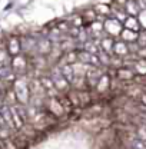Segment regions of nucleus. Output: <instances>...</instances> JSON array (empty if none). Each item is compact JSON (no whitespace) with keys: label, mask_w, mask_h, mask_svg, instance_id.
Returning a JSON list of instances; mask_svg holds the SVG:
<instances>
[{"label":"nucleus","mask_w":146,"mask_h":149,"mask_svg":"<svg viewBox=\"0 0 146 149\" xmlns=\"http://www.w3.org/2000/svg\"><path fill=\"white\" fill-rule=\"evenodd\" d=\"M13 92L16 95V99H17L19 103L22 105H27L29 100H30V91H29V85H23L20 83V80H16L15 85H13Z\"/></svg>","instance_id":"1"},{"label":"nucleus","mask_w":146,"mask_h":149,"mask_svg":"<svg viewBox=\"0 0 146 149\" xmlns=\"http://www.w3.org/2000/svg\"><path fill=\"white\" fill-rule=\"evenodd\" d=\"M103 30H105L110 37L120 36V33H122V30H123V24H122L119 20H116L115 17L106 19L105 23H103Z\"/></svg>","instance_id":"2"},{"label":"nucleus","mask_w":146,"mask_h":149,"mask_svg":"<svg viewBox=\"0 0 146 149\" xmlns=\"http://www.w3.org/2000/svg\"><path fill=\"white\" fill-rule=\"evenodd\" d=\"M55 70L56 72H52V74H50V79L53 80V83H55L57 92H65V91H67L69 86H70V83L63 77V74H62V72H60V69H55Z\"/></svg>","instance_id":"3"},{"label":"nucleus","mask_w":146,"mask_h":149,"mask_svg":"<svg viewBox=\"0 0 146 149\" xmlns=\"http://www.w3.org/2000/svg\"><path fill=\"white\" fill-rule=\"evenodd\" d=\"M44 103L47 105V111L50 112L53 116H62L63 113H66L65 109L62 108V105H60L57 96H56V97H46V99H44Z\"/></svg>","instance_id":"4"},{"label":"nucleus","mask_w":146,"mask_h":149,"mask_svg":"<svg viewBox=\"0 0 146 149\" xmlns=\"http://www.w3.org/2000/svg\"><path fill=\"white\" fill-rule=\"evenodd\" d=\"M40 83H42V86H43L47 97H56L57 96V89H56L53 80L50 79V76H43L40 79Z\"/></svg>","instance_id":"5"},{"label":"nucleus","mask_w":146,"mask_h":149,"mask_svg":"<svg viewBox=\"0 0 146 149\" xmlns=\"http://www.w3.org/2000/svg\"><path fill=\"white\" fill-rule=\"evenodd\" d=\"M123 27L132 30V32L139 33V30H140V22L138 20V17H135V16H128V19L123 22Z\"/></svg>","instance_id":"6"},{"label":"nucleus","mask_w":146,"mask_h":149,"mask_svg":"<svg viewBox=\"0 0 146 149\" xmlns=\"http://www.w3.org/2000/svg\"><path fill=\"white\" fill-rule=\"evenodd\" d=\"M112 53H115L116 56H126L129 53V47L128 45H126V42H123V40H117V42H115V45H113V52Z\"/></svg>","instance_id":"7"},{"label":"nucleus","mask_w":146,"mask_h":149,"mask_svg":"<svg viewBox=\"0 0 146 149\" xmlns=\"http://www.w3.org/2000/svg\"><path fill=\"white\" fill-rule=\"evenodd\" d=\"M10 68L13 69V72H20L26 69V59L22 56H15L10 60Z\"/></svg>","instance_id":"8"},{"label":"nucleus","mask_w":146,"mask_h":149,"mask_svg":"<svg viewBox=\"0 0 146 149\" xmlns=\"http://www.w3.org/2000/svg\"><path fill=\"white\" fill-rule=\"evenodd\" d=\"M120 37H122V40L126 42V43H135V42H138V39H139V33L132 32V30H129V29H123L122 33H120Z\"/></svg>","instance_id":"9"},{"label":"nucleus","mask_w":146,"mask_h":149,"mask_svg":"<svg viewBox=\"0 0 146 149\" xmlns=\"http://www.w3.org/2000/svg\"><path fill=\"white\" fill-rule=\"evenodd\" d=\"M125 12H126L128 16H135L136 17V15H139L140 10H139V6L135 0H128L125 3Z\"/></svg>","instance_id":"10"},{"label":"nucleus","mask_w":146,"mask_h":149,"mask_svg":"<svg viewBox=\"0 0 146 149\" xmlns=\"http://www.w3.org/2000/svg\"><path fill=\"white\" fill-rule=\"evenodd\" d=\"M113 45H115L113 37H110V36L103 37V39L100 40V50H103V52H106V53L109 55V53L113 52Z\"/></svg>","instance_id":"11"},{"label":"nucleus","mask_w":146,"mask_h":149,"mask_svg":"<svg viewBox=\"0 0 146 149\" xmlns=\"http://www.w3.org/2000/svg\"><path fill=\"white\" fill-rule=\"evenodd\" d=\"M60 72L63 74V77L69 82V83H72L73 79H74V70H73V65H65L62 69H60Z\"/></svg>","instance_id":"12"},{"label":"nucleus","mask_w":146,"mask_h":149,"mask_svg":"<svg viewBox=\"0 0 146 149\" xmlns=\"http://www.w3.org/2000/svg\"><path fill=\"white\" fill-rule=\"evenodd\" d=\"M10 113H12V120H13V128H16V129H22V126H23V119L19 116L17 111L13 108V106H10Z\"/></svg>","instance_id":"13"},{"label":"nucleus","mask_w":146,"mask_h":149,"mask_svg":"<svg viewBox=\"0 0 146 149\" xmlns=\"http://www.w3.org/2000/svg\"><path fill=\"white\" fill-rule=\"evenodd\" d=\"M20 42H19L17 37H12L10 42H9V47H7V52L12 53V55H17L20 52Z\"/></svg>","instance_id":"14"},{"label":"nucleus","mask_w":146,"mask_h":149,"mask_svg":"<svg viewBox=\"0 0 146 149\" xmlns=\"http://www.w3.org/2000/svg\"><path fill=\"white\" fill-rule=\"evenodd\" d=\"M96 89L99 92H105V91L109 89V77H108V74H102L100 76V79H99V82L96 85Z\"/></svg>","instance_id":"15"},{"label":"nucleus","mask_w":146,"mask_h":149,"mask_svg":"<svg viewBox=\"0 0 146 149\" xmlns=\"http://www.w3.org/2000/svg\"><path fill=\"white\" fill-rule=\"evenodd\" d=\"M133 69H135V72H136L138 74L145 76L146 74V60L145 59H139V60H136L135 65H133Z\"/></svg>","instance_id":"16"},{"label":"nucleus","mask_w":146,"mask_h":149,"mask_svg":"<svg viewBox=\"0 0 146 149\" xmlns=\"http://www.w3.org/2000/svg\"><path fill=\"white\" fill-rule=\"evenodd\" d=\"M90 32L95 37H99L103 33V23L100 22H92L90 23Z\"/></svg>","instance_id":"17"},{"label":"nucleus","mask_w":146,"mask_h":149,"mask_svg":"<svg viewBox=\"0 0 146 149\" xmlns=\"http://www.w3.org/2000/svg\"><path fill=\"white\" fill-rule=\"evenodd\" d=\"M117 76L122 80H132L135 73L132 72V69H123V68H120V69H117Z\"/></svg>","instance_id":"18"},{"label":"nucleus","mask_w":146,"mask_h":149,"mask_svg":"<svg viewBox=\"0 0 146 149\" xmlns=\"http://www.w3.org/2000/svg\"><path fill=\"white\" fill-rule=\"evenodd\" d=\"M59 102H60V105H62V108L65 109V112L67 113V112H70L72 111V108H73V105H72V102L69 100V97L65 95V96H62V97H59Z\"/></svg>","instance_id":"19"},{"label":"nucleus","mask_w":146,"mask_h":149,"mask_svg":"<svg viewBox=\"0 0 146 149\" xmlns=\"http://www.w3.org/2000/svg\"><path fill=\"white\" fill-rule=\"evenodd\" d=\"M136 135H138V139L146 143V126H139L136 129Z\"/></svg>","instance_id":"20"},{"label":"nucleus","mask_w":146,"mask_h":149,"mask_svg":"<svg viewBox=\"0 0 146 149\" xmlns=\"http://www.w3.org/2000/svg\"><path fill=\"white\" fill-rule=\"evenodd\" d=\"M96 10L99 12V15H105V16L110 13V7L108 6V4H97Z\"/></svg>","instance_id":"21"},{"label":"nucleus","mask_w":146,"mask_h":149,"mask_svg":"<svg viewBox=\"0 0 146 149\" xmlns=\"http://www.w3.org/2000/svg\"><path fill=\"white\" fill-rule=\"evenodd\" d=\"M140 102L146 106V93H142V96H140Z\"/></svg>","instance_id":"22"},{"label":"nucleus","mask_w":146,"mask_h":149,"mask_svg":"<svg viewBox=\"0 0 146 149\" xmlns=\"http://www.w3.org/2000/svg\"><path fill=\"white\" fill-rule=\"evenodd\" d=\"M0 126H6V122H4V119H3L1 113H0Z\"/></svg>","instance_id":"23"},{"label":"nucleus","mask_w":146,"mask_h":149,"mask_svg":"<svg viewBox=\"0 0 146 149\" xmlns=\"http://www.w3.org/2000/svg\"><path fill=\"white\" fill-rule=\"evenodd\" d=\"M3 96H4V95H3V92L0 91V100H3Z\"/></svg>","instance_id":"24"},{"label":"nucleus","mask_w":146,"mask_h":149,"mask_svg":"<svg viewBox=\"0 0 146 149\" xmlns=\"http://www.w3.org/2000/svg\"><path fill=\"white\" fill-rule=\"evenodd\" d=\"M0 149H3V146H1V141H0Z\"/></svg>","instance_id":"25"}]
</instances>
